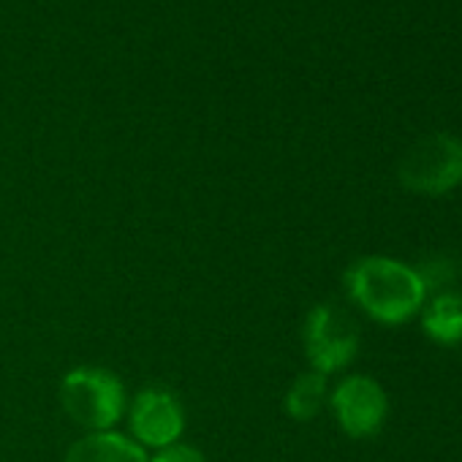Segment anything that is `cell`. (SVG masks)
<instances>
[{
	"label": "cell",
	"mask_w": 462,
	"mask_h": 462,
	"mask_svg": "<svg viewBox=\"0 0 462 462\" xmlns=\"http://www.w3.org/2000/svg\"><path fill=\"white\" fill-rule=\"evenodd\" d=\"M346 283L354 302L383 324H400L411 319L427 294L416 270L381 256L356 262L348 270Z\"/></svg>",
	"instance_id": "6da1fadb"
},
{
	"label": "cell",
	"mask_w": 462,
	"mask_h": 462,
	"mask_svg": "<svg viewBox=\"0 0 462 462\" xmlns=\"http://www.w3.org/2000/svg\"><path fill=\"white\" fill-rule=\"evenodd\" d=\"M63 411L93 432H109L125 411L120 378L101 367H77L60 383Z\"/></svg>",
	"instance_id": "7a4b0ae2"
},
{
	"label": "cell",
	"mask_w": 462,
	"mask_h": 462,
	"mask_svg": "<svg viewBox=\"0 0 462 462\" xmlns=\"http://www.w3.org/2000/svg\"><path fill=\"white\" fill-rule=\"evenodd\" d=\"M400 182L413 193H446L462 182V142L448 134L419 139L397 166Z\"/></svg>",
	"instance_id": "3957f363"
},
{
	"label": "cell",
	"mask_w": 462,
	"mask_h": 462,
	"mask_svg": "<svg viewBox=\"0 0 462 462\" xmlns=\"http://www.w3.org/2000/svg\"><path fill=\"white\" fill-rule=\"evenodd\" d=\"M359 348V332L356 321L335 308V305H319L310 310L305 321V354L316 373H335L346 367Z\"/></svg>",
	"instance_id": "277c9868"
},
{
	"label": "cell",
	"mask_w": 462,
	"mask_h": 462,
	"mask_svg": "<svg viewBox=\"0 0 462 462\" xmlns=\"http://www.w3.org/2000/svg\"><path fill=\"white\" fill-rule=\"evenodd\" d=\"M185 430V411L180 400L163 386H147L134 397L131 405V432L139 446L163 448L177 443Z\"/></svg>",
	"instance_id": "5b68a950"
},
{
	"label": "cell",
	"mask_w": 462,
	"mask_h": 462,
	"mask_svg": "<svg viewBox=\"0 0 462 462\" xmlns=\"http://www.w3.org/2000/svg\"><path fill=\"white\" fill-rule=\"evenodd\" d=\"M332 408L337 413L340 427L351 438H367L381 430L383 416H386V394L383 389L365 375H351L346 378L335 394H332Z\"/></svg>",
	"instance_id": "8992f818"
},
{
	"label": "cell",
	"mask_w": 462,
	"mask_h": 462,
	"mask_svg": "<svg viewBox=\"0 0 462 462\" xmlns=\"http://www.w3.org/2000/svg\"><path fill=\"white\" fill-rule=\"evenodd\" d=\"M66 462H147V454L136 440L125 435L90 432L71 446Z\"/></svg>",
	"instance_id": "52a82bcc"
},
{
	"label": "cell",
	"mask_w": 462,
	"mask_h": 462,
	"mask_svg": "<svg viewBox=\"0 0 462 462\" xmlns=\"http://www.w3.org/2000/svg\"><path fill=\"white\" fill-rule=\"evenodd\" d=\"M424 332L438 343L462 340V294H440L424 313Z\"/></svg>",
	"instance_id": "ba28073f"
},
{
	"label": "cell",
	"mask_w": 462,
	"mask_h": 462,
	"mask_svg": "<svg viewBox=\"0 0 462 462\" xmlns=\"http://www.w3.org/2000/svg\"><path fill=\"white\" fill-rule=\"evenodd\" d=\"M327 400V375L324 373H305L300 375L289 394H286V411L297 421H310Z\"/></svg>",
	"instance_id": "9c48e42d"
},
{
	"label": "cell",
	"mask_w": 462,
	"mask_h": 462,
	"mask_svg": "<svg viewBox=\"0 0 462 462\" xmlns=\"http://www.w3.org/2000/svg\"><path fill=\"white\" fill-rule=\"evenodd\" d=\"M424 291H440V289H448L459 281L462 275V264L454 259V256H446V254H438V256H427L419 270H416Z\"/></svg>",
	"instance_id": "30bf717a"
},
{
	"label": "cell",
	"mask_w": 462,
	"mask_h": 462,
	"mask_svg": "<svg viewBox=\"0 0 462 462\" xmlns=\"http://www.w3.org/2000/svg\"><path fill=\"white\" fill-rule=\"evenodd\" d=\"M147 462H207L204 454L193 446H185V443H169L163 448H158V454Z\"/></svg>",
	"instance_id": "8fae6325"
}]
</instances>
